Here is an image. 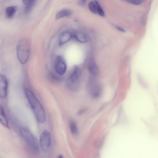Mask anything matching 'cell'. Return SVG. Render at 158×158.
Masks as SVG:
<instances>
[{"label":"cell","instance_id":"6da1fadb","mask_svg":"<svg viewBox=\"0 0 158 158\" xmlns=\"http://www.w3.org/2000/svg\"><path fill=\"white\" fill-rule=\"evenodd\" d=\"M24 92L37 120L40 123H44L46 119V113L41 103L34 93L29 89L26 88Z\"/></svg>","mask_w":158,"mask_h":158},{"label":"cell","instance_id":"7a4b0ae2","mask_svg":"<svg viewBox=\"0 0 158 158\" xmlns=\"http://www.w3.org/2000/svg\"><path fill=\"white\" fill-rule=\"evenodd\" d=\"M30 52V46L28 41L25 39L20 40L16 47L17 57L20 63L24 64L27 62L29 58Z\"/></svg>","mask_w":158,"mask_h":158},{"label":"cell","instance_id":"3957f363","mask_svg":"<svg viewBox=\"0 0 158 158\" xmlns=\"http://www.w3.org/2000/svg\"><path fill=\"white\" fill-rule=\"evenodd\" d=\"M22 137L31 149L36 153L39 152V143L36 138L27 128L23 127L19 129Z\"/></svg>","mask_w":158,"mask_h":158},{"label":"cell","instance_id":"277c9868","mask_svg":"<svg viewBox=\"0 0 158 158\" xmlns=\"http://www.w3.org/2000/svg\"><path fill=\"white\" fill-rule=\"evenodd\" d=\"M81 77L80 69L77 66H75L66 80V84L67 87L72 90H77L79 88Z\"/></svg>","mask_w":158,"mask_h":158},{"label":"cell","instance_id":"5b68a950","mask_svg":"<svg viewBox=\"0 0 158 158\" xmlns=\"http://www.w3.org/2000/svg\"><path fill=\"white\" fill-rule=\"evenodd\" d=\"M40 146L44 152L48 151L51 144V135L49 132L47 130H44L42 132L39 140Z\"/></svg>","mask_w":158,"mask_h":158},{"label":"cell","instance_id":"8992f818","mask_svg":"<svg viewBox=\"0 0 158 158\" xmlns=\"http://www.w3.org/2000/svg\"><path fill=\"white\" fill-rule=\"evenodd\" d=\"M54 68L56 72L60 75H62L65 73L67 68L66 64L64 59L61 56H56Z\"/></svg>","mask_w":158,"mask_h":158},{"label":"cell","instance_id":"52a82bcc","mask_svg":"<svg viewBox=\"0 0 158 158\" xmlns=\"http://www.w3.org/2000/svg\"><path fill=\"white\" fill-rule=\"evenodd\" d=\"M89 91L90 95L94 98L99 97L102 93V88L98 82L93 80L91 81L89 86Z\"/></svg>","mask_w":158,"mask_h":158},{"label":"cell","instance_id":"ba28073f","mask_svg":"<svg viewBox=\"0 0 158 158\" xmlns=\"http://www.w3.org/2000/svg\"><path fill=\"white\" fill-rule=\"evenodd\" d=\"M8 82L5 76L3 74L0 76V97L5 98L7 95Z\"/></svg>","mask_w":158,"mask_h":158},{"label":"cell","instance_id":"9c48e42d","mask_svg":"<svg viewBox=\"0 0 158 158\" xmlns=\"http://www.w3.org/2000/svg\"><path fill=\"white\" fill-rule=\"evenodd\" d=\"M89 69L90 75L93 78L96 77L98 75L99 70L98 66L94 59H91L89 64Z\"/></svg>","mask_w":158,"mask_h":158},{"label":"cell","instance_id":"30bf717a","mask_svg":"<svg viewBox=\"0 0 158 158\" xmlns=\"http://www.w3.org/2000/svg\"><path fill=\"white\" fill-rule=\"evenodd\" d=\"M72 34L69 31H65L60 35L59 40V44L61 45L69 41L72 37Z\"/></svg>","mask_w":158,"mask_h":158},{"label":"cell","instance_id":"8fae6325","mask_svg":"<svg viewBox=\"0 0 158 158\" xmlns=\"http://www.w3.org/2000/svg\"><path fill=\"white\" fill-rule=\"evenodd\" d=\"M0 121L1 124L7 128H10L5 113L4 108L1 105L0 106Z\"/></svg>","mask_w":158,"mask_h":158},{"label":"cell","instance_id":"7c38bea8","mask_svg":"<svg viewBox=\"0 0 158 158\" xmlns=\"http://www.w3.org/2000/svg\"><path fill=\"white\" fill-rule=\"evenodd\" d=\"M72 14L71 10L67 9H64L58 12L56 16V19H58L68 17L71 15Z\"/></svg>","mask_w":158,"mask_h":158},{"label":"cell","instance_id":"4fadbf2b","mask_svg":"<svg viewBox=\"0 0 158 158\" xmlns=\"http://www.w3.org/2000/svg\"><path fill=\"white\" fill-rule=\"evenodd\" d=\"M18 7L16 6H11L7 7L5 10V13L6 17L11 18L14 16L17 10Z\"/></svg>","mask_w":158,"mask_h":158},{"label":"cell","instance_id":"5bb4252c","mask_svg":"<svg viewBox=\"0 0 158 158\" xmlns=\"http://www.w3.org/2000/svg\"><path fill=\"white\" fill-rule=\"evenodd\" d=\"M73 36L77 41L81 43H85L87 40L86 35L85 34L81 31L75 32Z\"/></svg>","mask_w":158,"mask_h":158},{"label":"cell","instance_id":"9a60e30c","mask_svg":"<svg viewBox=\"0 0 158 158\" xmlns=\"http://www.w3.org/2000/svg\"><path fill=\"white\" fill-rule=\"evenodd\" d=\"M37 0H32L31 1L25 4L24 8V12L25 13L27 14L32 10V8L35 4Z\"/></svg>","mask_w":158,"mask_h":158},{"label":"cell","instance_id":"2e32d148","mask_svg":"<svg viewBox=\"0 0 158 158\" xmlns=\"http://www.w3.org/2000/svg\"><path fill=\"white\" fill-rule=\"evenodd\" d=\"M69 126L70 131L73 135L77 133V128L76 123L73 121H70L69 123Z\"/></svg>","mask_w":158,"mask_h":158},{"label":"cell","instance_id":"e0dca14e","mask_svg":"<svg viewBox=\"0 0 158 158\" xmlns=\"http://www.w3.org/2000/svg\"><path fill=\"white\" fill-rule=\"evenodd\" d=\"M94 2L96 6L97 13L101 16L104 17L105 14L103 10L97 1H95Z\"/></svg>","mask_w":158,"mask_h":158},{"label":"cell","instance_id":"ac0fdd59","mask_svg":"<svg viewBox=\"0 0 158 158\" xmlns=\"http://www.w3.org/2000/svg\"><path fill=\"white\" fill-rule=\"evenodd\" d=\"M88 8L90 11L93 13H97L96 6L94 2H90L88 4Z\"/></svg>","mask_w":158,"mask_h":158},{"label":"cell","instance_id":"d6986e66","mask_svg":"<svg viewBox=\"0 0 158 158\" xmlns=\"http://www.w3.org/2000/svg\"><path fill=\"white\" fill-rule=\"evenodd\" d=\"M122 1L135 5L141 4L144 0H121Z\"/></svg>","mask_w":158,"mask_h":158},{"label":"cell","instance_id":"ffe728a7","mask_svg":"<svg viewBox=\"0 0 158 158\" xmlns=\"http://www.w3.org/2000/svg\"><path fill=\"white\" fill-rule=\"evenodd\" d=\"M87 0H79L77 2V4L80 6H84L86 4Z\"/></svg>","mask_w":158,"mask_h":158},{"label":"cell","instance_id":"44dd1931","mask_svg":"<svg viewBox=\"0 0 158 158\" xmlns=\"http://www.w3.org/2000/svg\"><path fill=\"white\" fill-rule=\"evenodd\" d=\"M116 27V29L119 31L123 32L126 31L125 29L122 27L117 26Z\"/></svg>","mask_w":158,"mask_h":158},{"label":"cell","instance_id":"7402d4cb","mask_svg":"<svg viewBox=\"0 0 158 158\" xmlns=\"http://www.w3.org/2000/svg\"><path fill=\"white\" fill-rule=\"evenodd\" d=\"M32 0H22L23 3L25 5L27 4Z\"/></svg>","mask_w":158,"mask_h":158},{"label":"cell","instance_id":"603a6c76","mask_svg":"<svg viewBox=\"0 0 158 158\" xmlns=\"http://www.w3.org/2000/svg\"><path fill=\"white\" fill-rule=\"evenodd\" d=\"M63 157V156L61 155H59L58 156V158H62Z\"/></svg>","mask_w":158,"mask_h":158}]
</instances>
